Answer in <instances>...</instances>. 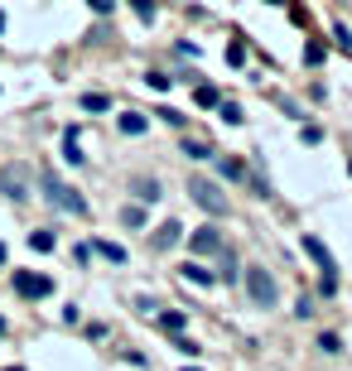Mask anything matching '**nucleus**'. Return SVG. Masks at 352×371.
<instances>
[{
  "label": "nucleus",
  "instance_id": "13",
  "mask_svg": "<svg viewBox=\"0 0 352 371\" xmlns=\"http://www.w3.org/2000/svg\"><path fill=\"white\" fill-rule=\"evenodd\" d=\"M135 198H140V202H155V198H159V184H155V179H140V184H135Z\"/></svg>",
  "mask_w": 352,
  "mask_h": 371
},
{
  "label": "nucleus",
  "instance_id": "8",
  "mask_svg": "<svg viewBox=\"0 0 352 371\" xmlns=\"http://www.w3.org/2000/svg\"><path fill=\"white\" fill-rule=\"evenodd\" d=\"M87 251H97V256H107V261H125V251H121V246H112V241H87Z\"/></svg>",
  "mask_w": 352,
  "mask_h": 371
},
{
  "label": "nucleus",
  "instance_id": "22",
  "mask_svg": "<svg viewBox=\"0 0 352 371\" xmlns=\"http://www.w3.org/2000/svg\"><path fill=\"white\" fill-rule=\"evenodd\" d=\"M319 347H324V352H343V347H338V333H324V338H319Z\"/></svg>",
  "mask_w": 352,
  "mask_h": 371
},
{
  "label": "nucleus",
  "instance_id": "6",
  "mask_svg": "<svg viewBox=\"0 0 352 371\" xmlns=\"http://www.w3.org/2000/svg\"><path fill=\"white\" fill-rule=\"evenodd\" d=\"M188 246H193L198 256H213V251H222V236H218V227H198V232L188 236Z\"/></svg>",
  "mask_w": 352,
  "mask_h": 371
},
{
  "label": "nucleus",
  "instance_id": "3",
  "mask_svg": "<svg viewBox=\"0 0 352 371\" xmlns=\"http://www.w3.org/2000/svg\"><path fill=\"white\" fill-rule=\"evenodd\" d=\"M304 251L319 261V270H324V294H333L338 289V275H333V256H328V246L319 241V236H304Z\"/></svg>",
  "mask_w": 352,
  "mask_h": 371
},
{
  "label": "nucleus",
  "instance_id": "2",
  "mask_svg": "<svg viewBox=\"0 0 352 371\" xmlns=\"http://www.w3.org/2000/svg\"><path fill=\"white\" fill-rule=\"evenodd\" d=\"M188 193H193V198H198V202H203L213 217H227V207H232V202L222 198V188L208 184V179H193V184H188Z\"/></svg>",
  "mask_w": 352,
  "mask_h": 371
},
{
  "label": "nucleus",
  "instance_id": "7",
  "mask_svg": "<svg viewBox=\"0 0 352 371\" xmlns=\"http://www.w3.org/2000/svg\"><path fill=\"white\" fill-rule=\"evenodd\" d=\"M63 159H68V164H82V159H87V155H82V145H78V130H68V135H63Z\"/></svg>",
  "mask_w": 352,
  "mask_h": 371
},
{
  "label": "nucleus",
  "instance_id": "1",
  "mask_svg": "<svg viewBox=\"0 0 352 371\" xmlns=\"http://www.w3.org/2000/svg\"><path fill=\"white\" fill-rule=\"evenodd\" d=\"M246 294H251V304L256 309H275L280 304V284H275V275L270 270H246Z\"/></svg>",
  "mask_w": 352,
  "mask_h": 371
},
{
  "label": "nucleus",
  "instance_id": "10",
  "mask_svg": "<svg viewBox=\"0 0 352 371\" xmlns=\"http://www.w3.org/2000/svg\"><path fill=\"white\" fill-rule=\"evenodd\" d=\"M184 275L193 279V284H213V279H218V275H213V270H203L198 261H188V266H184Z\"/></svg>",
  "mask_w": 352,
  "mask_h": 371
},
{
  "label": "nucleus",
  "instance_id": "12",
  "mask_svg": "<svg viewBox=\"0 0 352 371\" xmlns=\"http://www.w3.org/2000/svg\"><path fill=\"white\" fill-rule=\"evenodd\" d=\"M193 101H198L203 111H213V106H218L222 96H218V87H198V92H193Z\"/></svg>",
  "mask_w": 352,
  "mask_h": 371
},
{
  "label": "nucleus",
  "instance_id": "21",
  "mask_svg": "<svg viewBox=\"0 0 352 371\" xmlns=\"http://www.w3.org/2000/svg\"><path fill=\"white\" fill-rule=\"evenodd\" d=\"M218 106H222V121H232V126L241 121V106H232V101H218Z\"/></svg>",
  "mask_w": 352,
  "mask_h": 371
},
{
  "label": "nucleus",
  "instance_id": "20",
  "mask_svg": "<svg viewBox=\"0 0 352 371\" xmlns=\"http://www.w3.org/2000/svg\"><path fill=\"white\" fill-rule=\"evenodd\" d=\"M164 328L179 338V333H184V313H164Z\"/></svg>",
  "mask_w": 352,
  "mask_h": 371
},
{
  "label": "nucleus",
  "instance_id": "4",
  "mask_svg": "<svg viewBox=\"0 0 352 371\" xmlns=\"http://www.w3.org/2000/svg\"><path fill=\"white\" fill-rule=\"evenodd\" d=\"M44 193H49V202H58L63 212H87V202H82V198H78V193H73L68 184H58L53 174L44 179Z\"/></svg>",
  "mask_w": 352,
  "mask_h": 371
},
{
  "label": "nucleus",
  "instance_id": "26",
  "mask_svg": "<svg viewBox=\"0 0 352 371\" xmlns=\"http://www.w3.org/2000/svg\"><path fill=\"white\" fill-rule=\"evenodd\" d=\"M0 29H5V15H0Z\"/></svg>",
  "mask_w": 352,
  "mask_h": 371
},
{
  "label": "nucleus",
  "instance_id": "27",
  "mask_svg": "<svg viewBox=\"0 0 352 371\" xmlns=\"http://www.w3.org/2000/svg\"><path fill=\"white\" fill-rule=\"evenodd\" d=\"M184 371H198V367H184Z\"/></svg>",
  "mask_w": 352,
  "mask_h": 371
},
{
  "label": "nucleus",
  "instance_id": "16",
  "mask_svg": "<svg viewBox=\"0 0 352 371\" xmlns=\"http://www.w3.org/2000/svg\"><path fill=\"white\" fill-rule=\"evenodd\" d=\"M29 246H34V251H53L58 241H53V232H34V236H29Z\"/></svg>",
  "mask_w": 352,
  "mask_h": 371
},
{
  "label": "nucleus",
  "instance_id": "15",
  "mask_svg": "<svg viewBox=\"0 0 352 371\" xmlns=\"http://www.w3.org/2000/svg\"><path fill=\"white\" fill-rule=\"evenodd\" d=\"M184 155H188V159H213V150L198 145V140H184Z\"/></svg>",
  "mask_w": 352,
  "mask_h": 371
},
{
  "label": "nucleus",
  "instance_id": "11",
  "mask_svg": "<svg viewBox=\"0 0 352 371\" xmlns=\"http://www.w3.org/2000/svg\"><path fill=\"white\" fill-rule=\"evenodd\" d=\"M107 106H112V96L107 92H87L82 96V111H107Z\"/></svg>",
  "mask_w": 352,
  "mask_h": 371
},
{
  "label": "nucleus",
  "instance_id": "9",
  "mask_svg": "<svg viewBox=\"0 0 352 371\" xmlns=\"http://www.w3.org/2000/svg\"><path fill=\"white\" fill-rule=\"evenodd\" d=\"M121 130H125V135H145V116H140V111H125V116H121Z\"/></svg>",
  "mask_w": 352,
  "mask_h": 371
},
{
  "label": "nucleus",
  "instance_id": "17",
  "mask_svg": "<svg viewBox=\"0 0 352 371\" xmlns=\"http://www.w3.org/2000/svg\"><path fill=\"white\" fill-rule=\"evenodd\" d=\"M145 83H150L155 92H169V83H174V78H164V73H145Z\"/></svg>",
  "mask_w": 352,
  "mask_h": 371
},
{
  "label": "nucleus",
  "instance_id": "14",
  "mask_svg": "<svg viewBox=\"0 0 352 371\" xmlns=\"http://www.w3.org/2000/svg\"><path fill=\"white\" fill-rule=\"evenodd\" d=\"M179 232H184V227H179V222H164V227H159V236H155V241H159V246H174V241H179Z\"/></svg>",
  "mask_w": 352,
  "mask_h": 371
},
{
  "label": "nucleus",
  "instance_id": "18",
  "mask_svg": "<svg viewBox=\"0 0 352 371\" xmlns=\"http://www.w3.org/2000/svg\"><path fill=\"white\" fill-rule=\"evenodd\" d=\"M130 5H135V15H140V19H145V24H150V19H155V0H130Z\"/></svg>",
  "mask_w": 352,
  "mask_h": 371
},
{
  "label": "nucleus",
  "instance_id": "28",
  "mask_svg": "<svg viewBox=\"0 0 352 371\" xmlns=\"http://www.w3.org/2000/svg\"><path fill=\"white\" fill-rule=\"evenodd\" d=\"M348 174H352V164H348Z\"/></svg>",
  "mask_w": 352,
  "mask_h": 371
},
{
  "label": "nucleus",
  "instance_id": "5",
  "mask_svg": "<svg viewBox=\"0 0 352 371\" xmlns=\"http://www.w3.org/2000/svg\"><path fill=\"white\" fill-rule=\"evenodd\" d=\"M15 289H19L24 299H44V294H53V279L49 275H29V270H15Z\"/></svg>",
  "mask_w": 352,
  "mask_h": 371
},
{
  "label": "nucleus",
  "instance_id": "23",
  "mask_svg": "<svg viewBox=\"0 0 352 371\" xmlns=\"http://www.w3.org/2000/svg\"><path fill=\"white\" fill-rule=\"evenodd\" d=\"M174 347H179V352H188V357H198V352H203V347H198V343H188V338H174Z\"/></svg>",
  "mask_w": 352,
  "mask_h": 371
},
{
  "label": "nucleus",
  "instance_id": "19",
  "mask_svg": "<svg viewBox=\"0 0 352 371\" xmlns=\"http://www.w3.org/2000/svg\"><path fill=\"white\" fill-rule=\"evenodd\" d=\"M121 217H125V227H145V212H140V207H125Z\"/></svg>",
  "mask_w": 352,
  "mask_h": 371
},
{
  "label": "nucleus",
  "instance_id": "25",
  "mask_svg": "<svg viewBox=\"0 0 352 371\" xmlns=\"http://www.w3.org/2000/svg\"><path fill=\"white\" fill-rule=\"evenodd\" d=\"M0 266H5V246H0Z\"/></svg>",
  "mask_w": 352,
  "mask_h": 371
},
{
  "label": "nucleus",
  "instance_id": "24",
  "mask_svg": "<svg viewBox=\"0 0 352 371\" xmlns=\"http://www.w3.org/2000/svg\"><path fill=\"white\" fill-rule=\"evenodd\" d=\"M87 5H92L97 15H112V10H116V0H87Z\"/></svg>",
  "mask_w": 352,
  "mask_h": 371
}]
</instances>
